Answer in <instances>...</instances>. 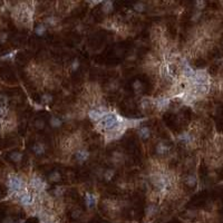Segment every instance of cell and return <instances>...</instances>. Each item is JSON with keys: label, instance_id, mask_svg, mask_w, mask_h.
Instances as JSON below:
<instances>
[{"label": "cell", "instance_id": "6da1fadb", "mask_svg": "<svg viewBox=\"0 0 223 223\" xmlns=\"http://www.w3.org/2000/svg\"><path fill=\"white\" fill-rule=\"evenodd\" d=\"M121 123H122V119L118 117L116 114L108 113L107 115L104 116V118H103L102 121L99 122L98 126L102 129H104V131H107V132H108L110 129H113L114 127H116V126H117L118 124H121Z\"/></svg>", "mask_w": 223, "mask_h": 223}, {"label": "cell", "instance_id": "7a4b0ae2", "mask_svg": "<svg viewBox=\"0 0 223 223\" xmlns=\"http://www.w3.org/2000/svg\"><path fill=\"white\" fill-rule=\"evenodd\" d=\"M8 186L9 190L14 193V194H19L20 192H23L25 190V182L23 181V179L18 175L11 174L9 175L8 179Z\"/></svg>", "mask_w": 223, "mask_h": 223}, {"label": "cell", "instance_id": "3957f363", "mask_svg": "<svg viewBox=\"0 0 223 223\" xmlns=\"http://www.w3.org/2000/svg\"><path fill=\"white\" fill-rule=\"evenodd\" d=\"M110 113L105 108H96V110H90L88 112V117L94 122H101L104 118L105 115Z\"/></svg>", "mask_w": 223, "mask_h": 223}, {"label": "cell", "instance_id": "277c9868", "mask_svg": "<svg viewBox=\"0 0 223 223\" xmlns=\"http://www.w3.org/2000/svg\"><path fill=\"white\" fill-rule=\"evenodd\" d=\"M194 85H206L207 75L204 71H196L194 73V76L191 78Z\"/></svg>", "mask_w": 223, "mask_h": 223}, {"label": "cell", "instance_id": "5b68a950", "mask_svg": "<svg viewBox=\"0 0 223 223\" xmlns=\"http://www.w3.org/2000/svg\"><path fill=\"white\" fill-rule=\"evenodd\" d=\"M18 197H19L20 203L27 206V205H30L32 203V193H29L27 190H24L23 192H20L18 194Z\"/></svg>", "mask_w": 223, "mask_h": 223}, {"label": "cell", "instance_id": "8992f818", "mask_svg": "<svg viewBox=\"0 0 223 223\" xmlns=\"http://www.w3.org/2000/svg\"><path fill=\"white\" fill-rule=\"evenodd\" d=\"M30 186H32V188L36 190V191L41 192L45 190L46 184H45V182H44L41 179H39L38 176H34L32 180H30Z\"/></svg>", "mask_w": 223, "mask_h": 223}, {"label": "cell", "instance_id": "52a82bcc", "mask_svg": "<svg viewBox=\"0 0 223 223\" xmlns=\"http://www.w3.org/2000/svg\"><path fill=\"white\" fill-rule=\"evenodd\" d=\"M88 157H89V152L86 151V149H79L76 153V160L78 161V162H80V163L87 161Z\"/></svg>", "mask_w": 223, "mask_h": 223}, {"label": "cell", "instance_id": "ba28073f", "mask_svg": "<svg viewBox=\"0 0 223 223\" xmlns=\"http://www.w3.org/2000/svg\"><path fill=\"white\" fill-rule=\"evenodd\" d=\"M170 105V98L167 97H161L156 99V107L158 110H165Z\"/></svg>", "mask_w": 223, "mask_h": 223}, {"label": "cell", "instance_id": "9c48e42d", "mask_svg": "<svg viewBox=\"0 0 223 223\" xmlns=\"http://www.w3.org/2000/svg\"><path fill=\"white\" fill-rule=\"evenodd\" d=\"M138 136L141 137L142 140H147L151 136V131H149V127H146V126L141 127L140 131H138Z\"/></svg>", "mask_w": 223, "mask_h": 223}, {"label": "cell", "instance_id": "30bf717a", "mask_svg": "<svg viewBox=\"0 0 223 223\" xmlns=\"http://www.w3.org/2000/svg\"><path fill=\"white\" fill-rule=\"evenodd\" d=\"M32 151L36 155H41L45 153V145L41 144V143H36L34 146H32Z\"/></svg>", "mask_w": 223, "mask_h": 223}, {"label": "cell", "instance_id": "8fae6325", "mask_svg": "<svg viewBox=\"0 0 223 223\" xmlns=\"http://www.w3.org/2000/svg\"><path fill=\"white\" fill-rule=\"evenodd\" d=\"M168 151H170V146H167L165 143L161 142V143H158V144H157L156 152L158 153V154H165V153H167Z\"/></svg>", "mask_w": 223, "mask_h": 223}, {"label": "cell", "instance_id": "7c38bea8", "mask_svg": "<svg viewBox=\"0 0 223 223\" xmlns=\"http://www.w3.org/2000/svg\"><path fill=\"white\" fill-rule=\"evenodd\" d=\"M85 202H86L87 207H92L93 205H94L95 202H96L95 196L93 195V194L88 193V192H86V194H85Z\"/></svg>", "mask_w": 223, "mask_h": 223}, {"label": "cell", "instance_id": "4fadbf2b", "mask_svg": "<svg viewBox=\"0 0 223 223\" xmlns=\"http://www.w3.org/2000/svg\"><path fill=\"white\" fill-rule=\"evenodd\" d=\"M113 8H114L113 1H110V0H106V1L103 2V11L105 12V14H110V12L113 10Z\"/></svg>", "mask_w": 223, "mask_h": 223}, {"label": "cell", "instance_id": "5bb4252c", "mask_svg": "<svg viewBox=\"0 0 223 223\" xmlns=\"http://www.w3.org/2000/svg\"><path fill=\"white\" fill-rule=\"evenodd\" d=\"M183 73L184 75L188 77V78L191 79L193 76H194V73H195V71H193L191 67H190V65H188V64H185L184 65V69H183Z\"/></svg>", "mask_w": 223, "mask_h": 223}, {"label": "cell", "instance_id": "9a60e30c", "mask_svg": "<svg viewBox=\"0 0 223 223\" xmlns=\"http://www.w3.org/2000/svg\"><path fill=\"white\" fill-rule=\"evenodd\" d=\"M48 179H49L50 182H59L60 179H62V175H60V173H59L58 171H54V172H51L50 174H49Z\"/></svg>", "mask_w": 223, "mask_h": 223}, {"label": "cell", "instance_id": "2e32d148", "mask_svg": "<svg viewBox=\"0 0 223 223\" xmlns=\"http://www.w3.org/2000/svg\"><path fill=\"white\" fill-rule=\"evenodd\" d=\"M47 32V27L45 25H38L37 27L35 28V32L37 36H44Z\"/></svg>", "mask_w": 223, "mask_h": 223}, {"label": "cell", "instance_id": "e0dca14e", "mask_svg": "<svg viewBox=\"0 0 223 223\" xmlns=\"http://www.w3.org/2000/svg\"><path fill=\"white\" fill-rule=\"evenodd\" d=\"M49 123H50L51 127H54V128H57V127H60V126H62V121H60L58 117H56V116H53V117L50 118Z\"/></svg>", "mask_w": 223, "mask_h": 223}, {"label": "cell", "instance_id": "ac0fdd59", "mask_svg": "<svg viewBox=\"0 0 223 223\" xmlns=\"http://www.w3.org/2000/svg\"><path fill=\"white\" fill-rule=\"evenodd\" d=\"M10 158H11V161L18 163V162H20V161L23 160V154L20 152H12L10 154Z\"/></svg>", "mask_w": 223, "mask_h": 223}, {"label": "cell", "instance_id": "d6986e66", "mask_svg": "<svg viewBox=\"0 0 223 223\" xmlns=\"http://www.w3.org/2000/svg\"><path fill=\"white\" fill-rule=\"evenodd\" d=\"M185 182H186V184H188V186L193 188V186H195V185H196V182H197V180H196V177L194 175H188V177H186Z\"/></svg>", "mask_w": 223, "mask_h": 223}, {"label": "cell", "instance_id": "ffe728a7", "mask_svg": "<svg viewBox=\"0 0 223 223\" xmlns=\"http://www.w3.org/2000/svg\"><path fill=\"white\" fill-rule=\"evenodd\" d=\"M179 140L183 142H186V143H190L192 141V136L188 133H183L179 135Z\"/></svg>", "mask_w": 223, "mask_h": 223}, {"label": "cell", "instance_id": "44dd1931", "mask_svg": "<svg viewBox=\"0 0 223 223\" xmlns=\"http://www.w3.org/2000/svg\"><path fill=\"white\" fill-rule=\"evenodd\" d=\"M114 174H115V172H114V170H112V168H108V170H106L105 172H104V177H105L106 181H110L113 179Z\"/></svg>", "mask_w": 223, "mask_h": 223}, {"label": "cell", "instance_id": "7402d4cb", "mask_svg": "<svg viewBox=\"0 0 223 223\" xmlns=\"http://www.w3.org/2000/svg\"><path fill=\"white\" fill-rule=\"evenodd\" d=\"M133 8L136 10V11L138 12H142L145 10V5L143 4V2H136V4H134Z\"/></svg>", "mask_w": 223, "mask_h": 223}, {"label": "cell", "instance_id": "603a6c76", "mask_svg": "<svg viewBox=\"0 0 223 223\" xmlns=\"http://www.w3.org/2000/svg\"><path fill=\"white\" fill-rule=\"evenodd\" d=\"M41 101H43V103H45V104H48V103H50L51 101H53V96L49 94H45V95H43Z\"/></svg>", "mask_w": 223, "mask_h": 223}, {"label": "cell", "instance_id": "cb8c5ba5", "mask_svg": "<svg viewBox=\"0 0 223 223\" xmlns=\"http://www.w3.org/2000/svg\"><path fill=\"white\" fill-rule=\"evenodd\" d=\"M155 212H156V206H155V205H149V207L146 209L147 215H153Z\"/></svg>", "mask_w": 223, "mask_h": 223}, {"label": "cell", "instance_id": "d4e9b609", "mask_svg": "<svg viewBox=\"0 0 223 223\" xmlns=\"http://www.w3.org/2000/svg\"><path fill=\"white\" fill-rule=\"evenodd\" d=\"M46 24L50 25V26H55L57 24V19L55 17H48V18H46Z\"/></svg>", "mask_w": 223, "mask_h": 223}, {"label": "cell", "instance_id": "484cf974", "mask_svg": "<svg viewBox=\"0 0 223 223\" xmlns=\"http://www.w3.org/2000/svg\"><path fill=\"white\" fill-rule=\"evenodd\" d=\"M133 88L136 90V92L141 90V88H142V83L140 82V80H135V82L133 83Z\"/></svg>", "mask_w": 223, "mask_h": 223}, {"label": "cell", "instance_id": "4316f807", "mask_svg": "<svg viewBox=\"0 0 223 223\" xmlns=\"http://www.w3.org/2000/svg\"><path fill=\"white\" fill-rule=\"evenodd\" d=\"M64 193V188H59V186H57V188L54 190V194H55L56 196H62Z\"/></svg>", "mask_w": 223, "mask_h": 223}, {"label": "cell", "instance_id": "83f0119b", "mask_svg": "<svg viewBox=\"0 0 223 223\" xmlns=\"http://www.w3.org/2000/svg\"><path fill=\"white\" fill-rule=\"evenodd\" d=\"M35 125H36V127H37V128L43 129L44 127H45V122L41 121V119H38V121L35 122Z\"/></svg>", "mask_w": 223, "mask_h": 223}, {"label": "cell", "instance_id": "f1b7e54d", "mask_svg": "<svg viewBox=\"0 0 223 223\" xmlns=\"http://www.w3.org/2000/svg\"><path fill=\"white\" fill-rule=\"evenodd\" d=\"M78 67H79V62L77 59H75L74 62H73V64H71V68H73V71H76Z\"/></svg>", "mask_w": 223, "mask_h": 223}, {"label": "cell", "instance_id": "f546056e", "mask_svg": "<svg viewBox=\"0 0 223 223\" xmlns=\"http://www.w3.org/2000/svg\"><path fill=\"white\" fill-rule=\"evenodd\" d=\"M195 6H196V8H197V9H202L204 6H205V2H204V1H196Z\"/></svg>", "mask_w": 223, "mask_h": 223}, {"label": "cell", "instance_id": "4dcf8cb0", "mask_svg": "<svg viewBox=\"0 0 223 223\" xmlns=\"http://www.w3.org/2000/svg\"><path fill=\"white\" fill-rule=\"evenodd\" d=\"M14 55H15V53H10V54H8V55L2 56V57H1V59H9V58H11Z\"/></svg>", "mask_w": 223, "mask_h": 223}, {"label": "cell", "instance_id": "1f68e13d", "mask_svg": "<svg viewBox=\"0 0 223 223\" xmlns=\"http://www.w3.org/2000/svg\"><path fill=\"white\" fill-rule=\"evenodd\" d=\"M6 39H7V34H2V35H1V37H0V41H1V43H4Z\"/></svg>", "mask_w": 223, "mask_h": 223}, {"label": "cell", "instance_id": "d6a6232c", "mask_svg": "<svg viewBox=\"0 0 223 223\" xmlns=\"http://www.w3.org/2000/svg\"><path fill=\"white\" fill-rule=\"evenodd\" d=\"M2 223H14V221H12L11 218H9L8 216V218H6V219L4 220V222Z\"/></svg>", "mask_w": 223, "mask_h": 223}, {"label": "cell", "instance_id": "836d02e7", "mask_svg": "<svg viewBox=\"0 0 223 223\" xmlns=\"http://www.w3.org/2000/svg\"><path fill=\"white\" fill-rule=\"evenodd\" d=\"M5 113H6V108L2 107V106H0V116H2Z\"/></svg>", "mask_w": 223, "mask_h": 223}, {"label": "cell", "instance_id": "e575fe53", "mask_svg": "<svg viewBox=\"0 0 223 223\" xmlns=\"http://www.w3.org/2000/svg\"><path fill=\"white\" fill-rule=\"evenodd\" d=\"M41 223H51L50 220H44V221H41Z\"/></svg>", "mask_w": 223, "mask_h": 223}, {"label": "cell", "instance_id": "d590c367", "mask_svg": "<svg viewBox=\"0 0 223 223\" xmlns=\"http://www.w3.org/2000/svg\"><path fill=\"white\" fill-rule=\"evenodd\" d=\"M16 223H25V221H24V220H19V221H18V222H16Z\"/></svg>", "mask_w": 223, "mask_h": 223}, {"label": "cell", "instance_id": "8d00e7d4", "mask_svg": "<svg viewBox=\"0 0 223 223\" xmlns=\"http://www.w3.org/2000/svg\"><path fill=\"white\" fill-rule=\"evenodd\" d=\"M0 196H1V192H0Z\"/></svg>", "mask_w": 223, "mask_h": 223}]
</instances>
